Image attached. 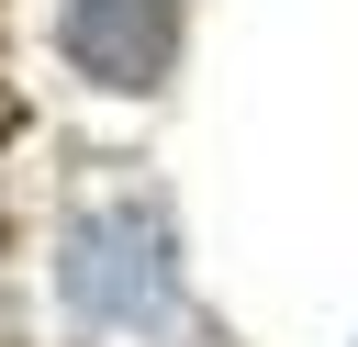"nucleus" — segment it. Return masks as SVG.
<instances>
[{"mask_svg":"<svg viewBox=\"0 0 358 347\" xmlns=\"http://www.w3.org/2000/svg\"><path fill=\"white\" fill-rule=\"evenodd\" d=\"M56 302H67L90 336H157V325H179L168 224H157L145 201H90V213L56 235Z\"/></svg>","mask_w":358,"mask_h":347,"instance_id":"obj_1","label":"nucleus"},{"mask_svg":"<svg viewBox=\"0 0 358 347\" xmlns=\"http://www.w3.org/2000/svg\"><path fill=\"white\" fill-rule=\"evenodd\" d=\"M179 34H190L179 0H67V22H56L67 67L90 90H157L179 67Z\"/></svg>","mask_w":358,"mask_h":347,"instance_id":"obj_2","label":"nucleus"}]
</instances>
